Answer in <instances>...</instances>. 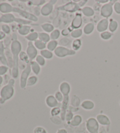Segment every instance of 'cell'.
<instances>
[{
  "instance_id": "74e56055",
  "label": "cell",
  "mask_w": 120,
  "mask_h": 133,
  "mask_svg": "<svg viewBox=\"0 0 120 133\" xmlns=\"http://www.w3.org/2000/svg\"><path fill=\"white\" fill-rule=\"evenodd\" d=\"M19 59H20V61L21 62H23L25 63L26 65V64H28L29 63H30V62H31V61L29 60V57L28 56L26 52L23 51V50H22L19 54Z\"/></svg>"
},
{
  "instance_id": "83f0119b",
  "label": "cell",
  "mask_w": 120,
  "mask_h": 133,
  "mask_svg": "<svg viewBox=\"0 0 120 133\" xmlns=\"http://www.w3.org/2000/svg\"><path fill=\"white\" fill-rule=\"evenodd\" d=\"M40 55L42 56H43L46 60H50L53 58H54V52L52 51H50L49 50L47 49H43L40 51Z\"/></svg>"
},
{
  "instance_id": "8992f818",
  "label": "cell",
  "mask_w": 120,
  "mask_h": 133,
  "mask_svg": "<svg viewBox=\"0 0 120 133\" xmlns=\"http://www.w3.org/2000/svg\"><path fill=\"white\" fill-rule=\"evenodd\" d=\"M117 1H110L108 3L105 4L101 6L100 10V15L103 18H107L111 17L114 10H113V4Z\"/></svg>"
},
{
  "instance_id": "9a60e30c",
  "label": "cell",
  "mask_w": 120,
  "mask_h": 133,
  "mask_svg": "<svg viewBox=\"0 0 120 133\" xmlns=\"http://www.w3.org/2000/svg\"><path fill=\"white\" fill-rule=\"evenodd\" d=\"M59 91L63 94L64 96H69L71 91V86L68 82L64 81L59 84Z\"/></svg>"
},
{
  "instance_id": "d6a6232c",
  "label": "cell",
  "mask_w": 120,
  "mask_h": 133,
  "mask_svg": "<svg viewBox=\"0 0 120 133\" xmlns=\"http://www.w3.org/2000/svg\"><path fill=\"white\" fill-rule=\"evenodd\" d=\"M83 34V31L82 29H73L71 31V32L70 33V36L71 38L76 39H80V38H81Z\"/></svg>"
},
{
  "instance_id": "680465c9",
  "label": "cell",
  "mask_w": 120,
  "mask_h": 133,
  "mask_svg": "<svg viewBox=\"0 0 120 133\" xmlns=\"http://www.w3.org/2000/svg\"><path fill=\"white\" fill-rule=\"evenodd\" d=\"M119 105H120V102H119Z\"/></svg>"
},
{
  "instance_id": "4316f807",
  "label": "cell",
  "mask_w": 120,
  "mask_h": 133,
  "mask_svg": "<svg viewBox=\"0 0 120 133\" xmlns=\"http://www.w3.org/2000/svg\"><path fill=\"white\" fill-rule=\"evenodd\" d=\"M0 60L3 64H4V65L8 66L7 59L4 54V46L3 42L1 41H0Z\"/></svg>"
},
{
  "instance_id": "3957f363",
  "label": "cell",
  "mask_w": 120,
  "mask_h": 133,
  "mask_svg": "<svg viewBox=\"0 0 120 133\" xmlns=\"http://www.w3.org/2000/svg\"><path fill=\"white\" fill-rule=\"evenodd\" d=\"M0 22H4L6 24L12 22H16L18 24V25H30L32 22L26 20L23 18H16L12 14H4L0 17Z\"/></svg>"
},
{
  "instance_id": "484cf974",
  "label": "cell",
  "mask_w": 120,
  "mask_h": 133,
  "mask_svg": "<svg viewBox=\"0 0 120 133\" xmlns=\"http://www.w3.org/2000/svg\"><path fill=\"white\" fill-rule=\"evenodd\" d=\"M118 26L119 24L117 21L114 19H110V20H109V25H108V30L114 34L115 32L117 31Z\"/></svg>"
},
{
  "instance_id": "816d5d0a",
  "label": "cell",
  "mask_w": 120,
  "mask_h": 133,
  "mask_svg": "<svg viewBox=\"0 0 120 133\" xmlns=\"http://www.w3.org/2000/svg\"><path fill=\"white\" fill-rule=\"evenodd\" d=\"M2 30H3V32H4L5 34H10L11 32V29L10 27L8 26V25H2Z\"/></svg>"
},
{
  "instance_id": "b9f144b4",
  "label": "cell",
  "mask_w": 120,
  "mask_h": 133,
  "mask_svg": "<svg viewBox=\"0 0 120 133\" xmlns=\"http://www.w3.org/2000/svg\"><path fill=\"white\" fill-rule=\"evenodd\" d=\"M59 46H64L66 47L67 46H68L69 44H70L71 42V40L70 39H69L66 37H64L61 39V40L59 41Z\"/></svg>"
},
{
  "instance_id": "4fadbf2b",
  "label": "cell",
  "mask_w": 120,
  "mask_h": 133,
  "mask_svg": "<svg viewBox=\"0 0 120 133\" xmlns=\"http://www.w3.org/2000/svg\"><path fill=\"white\" fill-rule=\"evenodd\" d=\"M69 102H70V97H69V96H64V99L61 103V116H60L62 121H64L65 114L69 109Z\"/></svg>"
},
{
  "instance_id": "44dd1931",
  "label": "cell",
  "mask_w": 120,
  "mask_h": 133,
  "mask_svg": "<svg viewBox=\"0 0 120 133\" xmlns=\"http://www.w3.org/2000/svg\"><path fill=\"white\" fill-rule=\"evenodd\" d=\"M81 12L82 14L86 17H93L95 14V11L94 9L90 6H84L81 9Z\"/></svg>"
},
{
  "instance_id": "2e32d148",
  "label": "cell",
  "mask_w": 120,
  "mask_h": 133,
  "mask_svg": "<svg viewBox=\"0 0 120 133\" xmlns=\"http://www.w3.org/2000/svg\"><path fill=\"white\" fill-rule=\"evenodd\" d=\"M96 120L98 124L102 126H109L111 124V120L108 117L104 114H99L96 116Z\"/></svg>"
},
{
  "instance_id": "603a6c76",
  "label": "cell",
  "mask_w": 120,
  "mask_h": 133,
  "mask_svg": "<svg viewBox=\"0 0 120 133\" xmlns=\"http://www.w3.org/2000/svg\"><path fill=\"white\" fill-rule=\"evenodd\" d=\"M95 29V25L93 22H89L84 25L83 31L86 35H90L93 32Z\"/></svg>"
},
{
  "instance_id": "db71d44e",
  "label": "cell",
  "mask_w": 120,
  "mask_h": 133,
  "mask_svg": "<svg viewBox=\"0 0 120 133\" xmlns=\"http://www.w3.org/2000/svg\"><path fill=\"white\" fill-rule=\"evenodd\" d=\"M56 133H68V131H67L65 128H59V129L57 130Z\"/></svg>"
},
{
  "instance_id": "4dcf8cb0",
  "label": "cell",
  "mask_w": 120,
  "mask_h": 133,
  "mask_svg": "<svg viewBox=\"0 0 120 133\" xmlns=\"http://www.w3.org/2000/svg\"><path fill=\"white\" fill-rule=\"evenodd\" d=\"M39 37V34L36 31L31 32V33H29L27 36H25V38L26 39L27 41H28V42H34L35 41L38 39Z\"/></svg>"
},
{
  "instance_id": "d4e9b609",
  "label": "cell",
  "mask_w": 120,
  "mask_h": 133,
  "mask_svg": "<svg viewBox=\"0 0 120 133\" xmlns=\"http://www.w3.org/2000/svg\"><path fill=\"white\" fill-rule=\"evenodd\" d=\"M41 27L43 32L48 34H50L55 29L54 25L49 22L43 23L41 24Z\"/></svg>"
},
{
  "instance_id": "e575fe53",
  "label": "cell",
  "mask_w": 120,
  "mask_h": 133,
  "mask_svg": "<svg viewBox=\"0 0 120 133\" xmlns=\"http://www.w3.org/2000/svg\"><path fill=\"white\" fill-rule=\"evenodd\" d=\"M114 34L111 33L109 31H106L101 32L100 34V36L101 39L103 41H109L112 38Z\"/></svg>"
},
{
  "instance_id": "9f6ffc18",
  "label": "cell",
  "mask_w": 120,
  "mask_h": 133,
  "mask_svg": "<svg viewBox=\"0 0 120 133\" xmlns=\"http://www.w3.org/2000/svg\"><path fill=\"white\" fill-rule=\"evenodd\" d=\"M6 34L3 31H0V40L3 39L5 37Z\"/></svg>"
},
{
  "instance_id": "f6af8a7d",
  "label": "cell",
  "mask_w": 120,
  "mask_h": 133,
  "mask_svg": "<svg viewBox=\"0 0 120 133\" xmlns=\"http://www.w3.org/2000/svg\"><path fill=\"white\" fill-rule=\"evenodd\" d=\"M73 30V29L71 28L70 26H69L68 27V28H64L63 29H62L61 31V35L62 36H64V37H66V36L70 35V33Z\"/></svg>"
},
{
  "instance_id": "bcb514c9",
  "label": "cell",
  "mask_w": 120,
  "mask_h": 133,
  "mask_svg": "<svg viewBox=\"0 0 120 133\" xmlns=\"http://www.w3.org/2000/svg\"><path fill=\"white\" fill-rule=\"evenodd\" d=\"M54 96L55 98H56V100H57V102H58L59 103H62V102H63V100L64 99V96L63 95V94L61 92V91H57L55 93Z\"/></svg>"
},
{
  "instance_id": "f1b7e54d",
  "label": "cell",
  "mask_w": 120,
  "mask_h": 133,
  "mask_svg": "<svg viewBox=\"0 0 120 133\" xmlns=\"http://www.w3.org/2000/svg\"><path fill=\"white\" fill-rule=\"evenodd\" d=\"M82 46V41L80 39H74L71 42V48L75 52H77L81 49Z\"/></svg>"
},
{
  "instance_id": "681fc988",
  "label": "cell",
  "mask_w": 120,
  "mask_h": 133,
  "mask_svg": "<svg viewBox=\"0 0 120 133\" xmlns=\"http://www.w3.org/2000/svg\"><path fill=\"white\" fill-rule=\"evenodd\" d=\"M50 120H51L54 124H55L57 125L61 124L62 121L61 117L59 116L51 117H50Z\"/></svg>"
},
{
  "instance_id": "5bb4252c",
  "label": "cell",
  "mask_w": 120,
  "mask_h": 133,
  "mask_svg": "<svg viewBox=\"0 0 120 133\" xmlns=\"http://www.w3.org/2000/svg\"><path fill=\"white\" fill-rule=\"evenodd\" d=\"M45 103L48 107L53 109L56 107H59V103L57 102L54 95H48L45 98Z\"/></svg>"
},
{
  "instance_id": "ab89813d",
  "label": "cell",
  "mask_w": 120,
  "mask_h": 133,
  "mask_svg": "<svg viewBox=\"0 0 120 133\" xmlns=\"http://www.w3.org/2000/svg\"><path fill=\"white\" fill-rule=\"evenodd\" d=\"M70 102H71V106L75 107H77L80 104H80V98L76 95H73L72 96V97L71 98Z\"/></svg>"
},
{
  "instance_id": "6da1fadb",
  "label": "cell",
  "mask_w": 120,
  "mask_h": 133,
  "mask_svg": "<svg viewBox=\"0 0 120 133\" xmlns=\"http://www.w3.org/2000/svg\"><path fill=\"white\" fill-rule=\"evenodd\" d=\"M22 51V44L18 39H14L11 45V52L13 58L12 76L14 79H17L19 76V55Z\"/></svg>"
},
{
  "instance_id": "30bf717a",
  "label": "cell",
  "mask_w": 120,
  "mask_h": 133,
  "mask_svg": "<svg viewBox=\"0 0 120 133\" xmlns=\"http://www.w3.org/2000/svg\"><path fill=\"white\" fill-rule=\"evenodd\" d=\"M57 1L51 0L46 3L41 8V15L43 17H48L54 11V5L56 4Z\"/></svg>"
},
{
  "instance_id": "9c48e42d",
  "label": "cell",
  "mask_w": 120,
  "mask_h": 133,
  "mask_svg": "<svg viewBox=\"0 0 120 133\" xmlns=\"http://www.w3.org/2000/svg\"><path fill=\"white\" fill-rule=\"evenodd\" d=\"M13 12L17 13L20 16L23 18V19H25L31 22H37L38 21V17L35 15L33 13H31L28 12V11L21 9L18 7L14 8Z\"/></svg>"
},
{
  "instance_id": "d6986e66",
  "label": "cell",
  "mask_w": 120,
  "mask_h": 133,
  "mask_svg": "<svg viewBox=\"0 0 120 133\" xmlns=\"http://www.w3.org/2000/svg\"><path fill=\"white\" fill-rule=\"evenodd\" d=\"M80 105H81L83 109L87 111L92 110L95 107V104H94V103L90 100H85L83 101Z\"/></svg>"
},
{
  "instance_id": "836d02e7",
  "label": "cell",
  "mask_w": 120,
  "mask_h": 133,
  "mask_svg": "<svg viewBox=\"0 0 120 133\" xmlns=\"http://www.w3.org/2000/svg\"><path fill=\"white\" fill-rule=\"evenodd\" d=\"M59 45V42L57 41L50 40L46 44V49L49 50L50 51L54 52Z\"/></svg>"
},
{
  "instance_id": "cb8c5ba5",
  "label": "cell",
  "mask_w": 120,
  "mask_h": 133,
  "mask_svg": "<svg viewBox=\"0 0 120 133\" xmlns=\"http://www.w3.org/2000/svg\"><path fill=\"white\" fill-rule=\"evenodd\" d=\"M32 72L34 73L35 75L38 76L40 74L41 72V66L36 62L35 61H32L30 62Z\"/></svg>"
},
{
  "instance_id": "277c9868",
  "label": "cell",
  "mask_w": 120,
  "mask_h": 133,
  "mask_svg": "<svg viewBox=\"0 0 120 133\" xmlns=\"http://www.w3.org/2000/svg\"><path fill=\"white\" fill-rule=\"evenodd\" d=\"M55 56L59 58H64L68 56H74L76 54V52L73 50L72 49L62 46H58L54 52Z\"/></svg>"
},
{
  "instance_id": "8fae6325",
  "label": "cell",
  "mask_w": 120,
  "mask_h": 133,
  "mask_svg": "<svg viewBox=\"0 0 120 133\" xmlns=\"http://www.w3.org/2000/svg\"><path fill=\"white\" fill-rule=\"evenodd\" d=\"M26 53L29 57V60L34 61L35 59L36 56L38 55V50L35 46L34 42H28L27 44V47L26 49Z\"/></svg>"
},
{
  "instance_id": "8d00e7d4",
  "label": "cell",
  "mask_w": 120,
  "mask_h": 133,
  "mask_svg": "<svg viewBox=\"0 0 120 133\" xmlns=\"http://www.w3.org/2000/svg\"><path fill=\"white\" fill-rule=\"evenodd\" d=\"M61 35V31L58 29H55L50 34V39L54 41H57L59 39Z\"/></svg>"
},
{
  "instance_id": "ee69618b",
  "label": "cell",
  "mask_w": 120,
  "mask_h": 133,
  "mask_svg": "<svg viewBox=\"0 0 120 133\" xmlns=\"http://www.w3.org/2000/svg\"><path fill=\"white\" fill-rule=\"evenodd\" d=\"M74 114L71 111H70V110L68 109V110L67 111L66 113L65 114V117H64V121H66V122L68 123H70V121L72 120L73 117H74Z\"/></svg>"
},
{
  "instance_id": "7bdbcfd3",
  "label": "cell",
  "mask_w": 120,
  "mask_h": 133,
  "mask_svg": "<svg viewBox=\"0 0 120 133\" xmlns=\"http://www.w3.org/2000/svg\"><path fill=\"white\" fill-rule=\"evenodd\" d=\"M61 109L60 107H56L54 108L51 109L50 110V115L51 117H55V116H59L61 115Z\"/></svg>"
},
{
  "instance_id": "52a82bcc",
  "label": "cell",
  "mask_w": 120,
  "mask_h": 133,
  "mask_svg": "<svg viewBox=\"0 0 120 133\" xmlns=\"http://www.w3.org/2000/svg\"><path fill=\"white\" fill-rule=\"evenodd\" d=\"M32 72L31 64L29 63L26 64L25 66V68L22 71L21 74L20 76V81H19V85L20 88L22 89H24L26 88L27 81L29 77V75Z\"/></svg>"
},
{
  "instance_id": "11a10c76",
  "label": "cell",
  "mask_w": 120,
  "mask_h": 133,
  "mask_svg": "<svg viewBox=\"0 0 120 133\" xmlns=\"http://www.w3.org/2000/svg\"><path fill=\"white\" fill-rule=\"evenodd\" d=\"M109 1V0H97V1H96L97 3H98L99 4H103V5L105 4L108 3Z\"/></svg>"
},
{
  "instance_id": "f546056e",
  "label": "cell",
  "mask_w": 120,
  "mask_h": 133,
  "mask_svg": "<svg viewBox=\"0 0 120 133\" xmlns=\"http://www.w3.org/2000/svg\"><path fill=\"white\" fill-rule=\"evenodd\" d=\"M38 39L42 41L43 42H45V43H46V44L51 40L50 37V34L46 33L45 32H38Z\"/></svg>"
},
{
  "instance_id": "7dc6e473",
  "label": "cell",
  "mask_w": 120,
  "mask_h": 133,
  "mask_svg": "<svg viewBox=\"0 0 120 133\" xmlns=\"http://www.w3.org/2000/svg\"><path fill=\"white\" fill-rule=\"evenodd\" d=\"M34 133H48L46 130L42 126H37L34 129Z\"/></svg>"
},
{
  "instance_id": "6f0895ef",
  "label": "cell",
  "mask_w": 120,
  "mask_h": 133,
  "mask_svg": "<svg viewBox=\"0 0 120 133\" xmlns=\"http://www.w3.org/2000/svg\"><path fill=\"white\" fill-rule=\"evenodd\" d=\"M3 77H2L1 76H0V86H1V84L3 83Z\"/></svg>"
},
{
  "instance_id": "ba28073f",
  "label": "cell",
  "mask_w": 120,
  "mask_h": 133,
  "mask_svg": "<svg viewBox=\"0 0 120 133\" xmlns=\"http://www.w3.org/2000/svg\"><path fill=\"white\" fill-rule=\"evenodd\" d=\"M86 128L89 133H98L100 124L94 117H90L86 121Z\"/></svg>"
},
{
  "instance_id": "e0dca14e",
  "label": "cell",
  "mask_w": 120,
  "mask_h": 133,
  "mask_svg": "<svg viewBox=\"0 0 120 133\" xmlns=\"http://www.w3.org/2000/svg\"><path fill=\"white\" fill-rule=\"evenodd\" d=\"M83 22V21L82 15L80 14H76V17L71 21L70 26L73 29H80V27L82 26Z\"/></svg>"
},
{
  "instance_id": "1f68e13d",
  "label": "cell",
  "mask_w": 120,
  "mask_h": 133,
  "mask_svg": "<svg viewBox=\"0 0 120 133\" xmlns=\"http://www.w3.org/2000/svg\"><path fill=\"white\" fill-rule=\"evenodd\" d=\"M39 81L38 77L36 75H32L30 76L28 79L27 81V83H26V87H31L38 83Z\"/></svg>"
},
{
  "instance_id": "ac0fdd59",
  "label": "cell",
  "mask_w": 120,
  "mask_h": 133,
  "mask_svg": "<svg viewBox=\"0 0 120 133\" xmlns=\"http://www.w3.org/2000/svg\"><path fill=\"white\" fill-rule=\"evenodd\" d=\"M20 26L18 29V32L20 35L26 36L31 32L32 27L29 25H19Z\"/></svg>"
},
{
  "instance_id": "c3c4849f",
  "label": "cell",
  "mask_w": 120,
  "mask_h": 133,
  "mask_svg": "<svg viewBox=\"0 0 120 133\" xmlns=\"http://www.w3.org/2000/svg\"><path fill=\"white\" fill-rule=\"evenodd\" d=\"M113 10L118 15H120V2L117 1L113 4Z\"/></svg>"
},
{
  "instance_id": "60d3db41",
  "label": "cell",
  "mask_w": 120,
  "mask_h": 133,
  "mask_svg": "<svg viewBox=\"0 0 120 133\" xmlns=\"http://www.w3.org/2000/svg\"><path fill=\"white\" fill-rule=\"evenodd\" d=\"M35 61L41 67H44V66H45L46 64V59L43 58V56H41V55H38L36 56L35 59Z\"/></svg>"
},
{
  "instance_id": "7a4b0ae2",
  "label": "cell",
  "mask_w": 120,
  "mask_h": 133,
  "mask_svg": "<svg viewBox=\"0 0 120 133\" xmlns=\"http://www.w3.org/2000/svg\"><path fill=\"white\" fill-rule=\"evenodd\" d=\"M15 79H11L8 83L4 86L1 89L0 91V96H1V103H5L6 101L10 100L12 98L15 93Z\"/></svg>"
},
{
  "instance_id": "7c38bea8",
  "label": "cell",
  "mask_w": 120,
  "mask_h": 133,
  "mask_svg": "<svg viewBox=\"0 0 120 133\" xmlns=\"http://www.w3.org/2000/svg\"><path fill=\"white\" fill-rule=\"evenodd\" d=\"M109 25V19L107 18H103L98 22L96 25V30L99 33L108 31Z\"/></svg>"
},
{
  "instance_id": "f907efd6",
  "label": "cell",
  "mask_w": 120,
  "mask_h": 133,
  "mask_svg": "<svg viewBox=\"0 0 120 133\" xmlns=\"http://www.w3.org/2000/svg\"><path fill=\"white\" fill-rule=\"evenodd\" d=\"M8 67L7 66L3 65L0 66V76L5 75L8 72Z\"/></svg>"
},
{
  "instance_id": "5b68a950",
  "label": "cell",
  "mask_w": 120,
  "mask_h": 133,
  "mask_svg": "<svg viewBox=\"0 0 120 133\" xmlns=\"http://www.w3.org/2000/svg\"><path fill=\"white\" fill-rule=\"evenodd\" d=\"M79 5L77 3H76L75 1H70L68 3L63 4V5L59 6L57 7V10L61 11H65L69 13H75L80 10Z\"/></svg>"
},
{
  "instance_id": "7402d4cb",
  "label": "cell",
  "mask_w": 120,
  "mask_h": 133,
  "mask_svg": "<svg viewBox=\"0 0 120 133\" xmlns=\"http://www.w3.org/2000/svg\"><path fill=\"white\" fill-rule=\"evenodd\" d=\"M83 121V118L81 115L80 114H76L74 116L73 118L70 123H68L70 125L73 126L74 127H78L81 125Z\"/></svg>"
},
{
  "instance_id": "f5cc1de1",
  "label": "cell",
  "mask_w": 120,
  "mask_h": 133,
  "mask_svg": "<svg viewBox=\"0 0 120 133\" xmlns=\"http://www.w3.org/2000/svg\"><path fill=\"white\" fill-rule=\"evenodd\" d=\"M87 2H88L87 0H82V1H78L77 4L80 8H83L84 6L86 5Z\"/></svg>"
},
{
  "instance_id": "f35d334b",
  "label": "cell",
  "mask_w": 120,
  "mask_h": 133,
  "mask_svg": "<svg viewBox=\"0 0 120 133\" xmlns=\"http://www.w3.org/2000/svg\"><path fill=\"white\" fill-rule=\"evenodd\" d=\"M46 2L47 1L45 0H32V1H28V3L30 5H34L39 7L41 6H43Z\"/></svg>"
},
{
  "instance_id": "ffe728a7",
  "label": "cell",
  "mask_w": 120,
  "mask_h": 133,
  "mask_svg": "<svg viewBox=\"0 0 120 133\" xmlns=\"http://www.w3.org/2000/svg\"><path fill=\"white\" fill-rule=\"evenodd\" d=\"M14 8V7H13L10 4L7 3H3L0 4V11L4 14L12 12Z\"/></svg>"
},
{
  "instance_id": "d590c367",
  "label": "cell",
  "mask_w": 120,
  "mask_h": 133,
  "mask_svg": "<svg viewBox=\"0 0 120 133\" xmlns=\"http://www.w3.org/2000/svg\"><path fill=\"white\" fill-rule=\"evenodd\" d=\"M34 44L36 49L38 50H39L40 51L43 49H46V43H45V42H42V41H41L39 39L35 41L34 42Z\"/></svg>"
}]
</instances>
